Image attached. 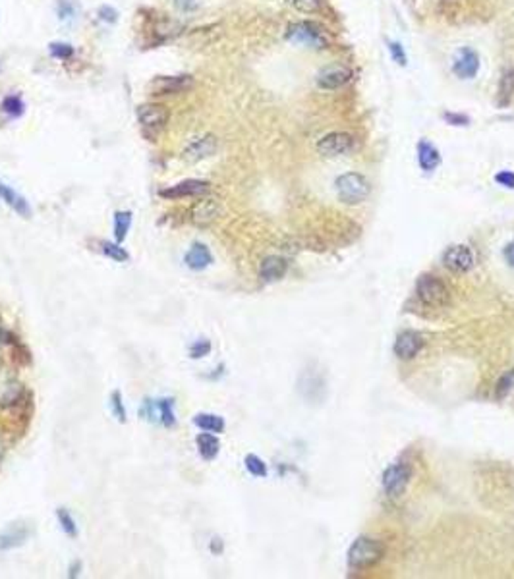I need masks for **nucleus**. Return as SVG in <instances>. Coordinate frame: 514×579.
I'll return each mask as SVG.
<instances>
[{"instance_id":"obj_36","label":"nucleus","mask_w":514,"mask_h":579,"mask_svg":"<svg viewBox=\"0 0 514 579\" xmlns=\"http://www.w3.org/2000/svg\"><path fill=\"white\" fill-rule=\"evenodd\" d=\"M49 53L56 61H68L74 56V46L68 43H51L49 45Z\"/></svg>"},{"instance_id":"obj_1","label":"nucleus","mask_w":514,"mask_h":579,"mask_svg":"<svg viewBox=\"0 0 514 579\" xmlns=\"http://www.w3.org/2000/svg\"><path fill=\"white\" fill-rule=\"evenodd\" d=\"M385 542L371 539V537H358L348 549L346 562L352 572H363L379 564L385 556Z\"/></svg>"},{"instance_id":"obj_43","label":"nucleus","mask_w":514,"mask_h":579,"mask_svg":"<svg viewBox=\"0 0 514 579\" xmlns=\"http://www.w3.org/2000/svg\"><path fill=\"white\" fill-rule=\"evenodd\" d=\"M505 261H507L510 267H514V240L505 248Z\"/></svg>"},{"instance_id":"obj_34","label":"nucleus","mask_w":514,"mask_h":579,"mask_svg":"<svg viewBox=\"0 0 514 579\" xmlns=\"http://www.w3.org/2000/svg\"><path fill=\"white\" fill-rule=\"evenodd\" d=\"M287 2L288 6H292L302 14H315L321 10V4H323V0H287Z\"/></svg>"},{"instance_id":"obj_11","label":"nucleus","mask_w":514,"mask_h":579,"mask_svg":"<svg viewBox=\"0 0 514 579\" xmlns=\"http://www.w3.org/2000/svg\"><path fill=\"white\" fill-rule=\"evenodd\" d=\"M350 79H352V70L348 66H342V64L325 66L323 70H319L318 74V85L325 91L341 89Z\"/></svg>"},{"instance_id":"obj_46","label":"nucleus","mask_w":514,"mask_h":579,"mask_svg":"<svg viewBox=\"0 0 514 579\" xmlns=\"http://www.w3.org/2000/svg\"><path fill=\"white\" fill-rule=\"evenodd\" d=\"M211 552H215V554H220V552H222V541H220L219 537L211 541Z\"/></svg>"},{"instance_id":"obj_31","label":"nucleus","mask_w":514,"mask_h":579,"mask_svg":"<svg viewBox=\"0 0 514 579\" xmlns=\"http://www.w3.org/2000/svg\"><path fill=\"white\" fill-rule=\"evenodd\" d=\"M514 390V369L507 371L505 375L501 376L497 381V386H495V396L499 400L507 398L508 394Z\"/></svg>"},{"instance_id":"obj_47","label":"nucleus","mask_w":514,"mask_h":579,"mask_svg":"<svg viewBox=\"0 0 514 579\" xmlns=\"http://www.w3.org/2000/svg\"><path fill=\"white\" fill-rule=\"evenodd\" d=\"M0 454H2V444H0Z\"/></svg>"},{"instance_id":"obj_9","label":"nucleus","mask_w":514,"mask_h":579,"mask_svg":"<svg viewBox=\"0 0 514 579\" xmlns=\"http://www.w3.org/2000/svg\"><path fill=\"white\" fill-rule=\"evenodd\" d=\"M217 147H219L217 137L211 136V134L192 137L184 147V151H182V158L188 160V163H199V160L213 157L217 153Z\"/></svg>"},{"instance_id":"obj_35","label":"nucleus","mask_w":514,"mask_h":579,"mask_svg":"<svg viewBox=\"0 0 514 579\" xmlns=\"http://www.w3.org/2000/svg\"><path fill=\"white\" fill-rule=\"evenodd\" d=\"M111 407H113V414L118 421H128V412H126V406H124V402H122V394L118 390H114L113 394H111Z\"/></svg>"},{"instance_id":"obj_39","label":"nucleus","mask_w":514,"mask_h":579,"mask_svg":"<svg viewBox=\"0 0 514 579\" xmlns=\"http://www.w3.org/2000/svg\"><path fill=\"white\" fill-rule=\"evenodd\" d=\"M443 118H445L446 124H451V126H460V128H464V126H468L470 124V118L466 114L445 113L443 114Z\"/></svg>"},{"instance_id":"obj_20","label":"nucleus","mask_w":514,"mask_h":579,"mask_svg":"<svg viewBox=\"0 0 514 579\" xmlns=\"http://www.w3.org/2000/svg\"><path fill=\"white\" fill-rule=\"evenodd\" d=\"M418 153V165L424 172H433L439 165H441V153L435 145H431L427 139L418 141L416 145Z\"/></svg>"},{"instance_id":"obj_17","label":"nucleus","mask_w":514,"mask_h":579,"mask_svg":"<svg viewBox=\"0 0 514 579\" xmlns=\"http://www.w3.org/2000/svg\"><path fill=\"white\" fill-rule=\"evenodd\" d=\"M184 263H186V267L192 269V271H205L207 267H211L213 265L211 249L207 248L205 243H199V241L192 243V248H189L188 251H186V255H184Z\"/></svg>"},{"instance_id":"obj_18","label":"nucleus","mask_w":514,"mask_h":579,"mask_svg":"<svg viewBox=\"0 0 514 579\" xmlns=\"http://www.w3.org/2000/svg\"><path fill=\"white\" fill-rule=\"evenodd\" d=\"M0 199L6 203L15 215H20L22 218H30L31 215H33V211H31L30 207V201H27L22 193H18L14 188L6 186L4 182H0Z\"/></svg>"},{"instance_id":"obj_29","label":"nucleus","mask_w":514,"mask_h":579,"mask_svg":"<svg viewBox=\"0 0 514 579\" xmlns=\"http://www.w3.org/2000/svg\"><path fill=\"white\" fill-rule=\"evenodd\" d=\"M56 14H58V20H61V22L72 23L77 20L80 8H77V4H74L72 0H58V4H56Z\"/></svg>"},{"instance_id":"obj_30","label":"nucleus","mask_w":514,"mask_h":579,"mask_svg":"<svg viewBox=\"0 0 514 579\" xmlns=\"http://www.w3.org/2000/svg\"><path fill=\"white\" fill-rule=\"evenodd\" d=\"M244 464H246V469H248L253 477H267V473H269L267 464H265L259 456H256V454H248L246 459H244Z\"/></svg>"},{"instance_id":"obj_38","label":"nucleus","mask_w":514,"mask_h":579,"mask_svg":"<svg viewBox=\"0 0 514 579\" xmlns=\"http://www.w3.org/2000/svg\"><path fill=\"white\" fill-rule=\"evenodd\" d=\"M389 53H391V58H393L399 66H406V53H404V49H402V45L399 41L389 43Z\"/></svg>"},{"instance_id":"obj_21","label":"nucleus","mask_w":514,"mask_h":579,"mask_svg":"<svg viewBox=\"0 0 514 579\" xmlns=\"http://www.w3.org/2000/svg\"><path fill=\"white\" fill-rule=\"evenodd\" d=\"M196 444H197V452L199 456L205 459V462H211L219 456L220 452V440L219 436L215 433H199L196 436Z\"/></svg>"},{"instance_id":"obj_6","label":"nucleus","mask_w":514,"mask_h":579,"mask_svg":"<svg viewBox=\"0 0 514 579\" xmlns=\"http://www.w3.org/2000/svg\"><path fill=\"white\" fill-rule=\"evenodd\" d=\"M410 475H412V469L404 462H399V464L387 467L383 471V477H381V485H383L387 497L399 498L401 495H404V490L408 487Z\"/></svg>"},{"instance_id":"obj_7","label":"nucleus","mask_w":514,"mask_h":579,"mask_svg":"<svg viewBox=\"0 0 514 579\" xmlns=\"http://www.w3.org/2000/svg\"><path fill=\"white\" fill-rule=\"evenodd\" d=\"M356 139L350 134L344 132H333L327 134L318 141V153L325 158H337L342 155H348L354 151Z\"/></svg>"},{"instance_id":"obj_42","label":"nucleus","mask_w":514,"mask_h":579,"mask_svg":"<svg viewBox=\"0 0 514 579\" xmlns=\"http://www.w3.org/2000/svg\"><path fill=\"white\" fill-rule=\"evenodd\" d=\"M174 4L178 6L182 12H194L197 8V0H174Z\"/></svg>"},{"instance_id":"obj_37","label":"nucleus","mask_w":514,"mask_h":579,"mask_svg":"<svg viewBox=\"0 0 514 579\" xmlns=\"http://www.w3.org/2000/svg\"><path fill=\"white\" fill-rule=\"evenodd\" d=\"M142 415L144 419L149 423H159V407H157V400H144V406H142Z\"/></svg>"},{"instance_id":"obj_2","label":"nucleus","mask_w":514,"mask_h":579,"mask_svg":"<svg viewBox=\"0 0 514 579\" xmlns=\"http://www.w3.org/2000/svg\"><path fill=\"white\" fill-rule=\"evenodd\" d=\"M337 196L344 205H360L363 203L371 193L370 182L358 172L341 174L334 182Z\"/></svg>"},{"instance_id":"obj_40","label":"nucleus","mask_w":514,"mask_h":579,"mask_svg":"<svg viewBox=\"0 0 514 579\" xmlns=\"http://www.w3.org/2000/svg\"><path fill=\"white\" fill-rule=\"evenodd\" d=\"M495 182L507 189H514V172L510 170H501L499 174H495Z\"/></svg>"},{"instance_id":"obj_16","label":"nucleus","mask_w":514,"mask_h":579,"mask_svg":"<svg viewBox=\"0 0 514 579\" xmlns=\"http://www.w3.org/2000/svg\"><path fill=\"white\" fill-rule=\"evenodd\" d=\"M220 215V205L215 199H201L192 209V222L199 228L213 224Z\"/></svg>"},{"instance_id":"obj_19","label":"nucleus","mask_w":514,"mask_h":579,"mask_svg":"<svg viewBox=\"0 0 514 579\" xmlns=\"http://www.w3.org/2000/svg\"><path fill=\"white\" fill-rule=\"evenodd\" d=\"M30 539V529L23 523H12L0 533V550H12L25 545Z\"/></svg>"},{"instance_id":"obj_41","label":"nucleus","mask_w":514,"mask_h":579,"mask_svg":"<svg viewBox=\"0 0 514 579\" xmlns=\"http://www.w3.org/2000/svg\"><path fill=\"white\" fill-rule=\"evenodd\" d=\"M99 20L101 22H106V23H114L116 22V18H118V12L114 10L113 6H101L99 8Z\"/></svg>"},{"instance_id":"obj_25","label":"nucleus","mask_w":514,"mask_h":579,"mask_svg":"<svg viewBox=\"0 0 514 579\" xmlns=\"http://www.w3.org/2000/svg\"><path fill=\"white\" fill-rule=\"evenodd\" d=\"M159 407V423L163 427L173 429L176 425V412H174V400L173 398H159L157 400Z\"/></svg>"},{"instance_id":"obj_24","label":"nucleus","mask_w":514,"mask_h":579,"mask_svg":"<svg viewBox=\"0 0 514 579\" xmlns=\"http://www.w3.org/2000/svg\"><path fill=\"white\" fill-rule=\"evenodd\" d=\"M134 222V212L132 211H116L114 212V241H122L128 238L130 228Z\"/></svg>"},{"instance_id":"obj_33","label":"nucleus","mask_w":514,"mask_h":579,"mask_svg":"<svg viewBox=\"0 0 514 579\" xmlns=\"http://www.w3.org/2000/svg\"><path fill=\"white\" fill-rule=\"evenodd\" d=\"M213 350V344L209 342L207 338H201V340H196V342H192L188 348V354L192 360H201V357H207V355L211 354Z\"/></svg>"},{"instance_id":"obj_15","label":"nucleus","mask_w":514,"mask_h":579,"mask_svg":"<svg viewBox=\"0 0 514 579\" xmlns=\"http://www.w3.org/2000/svg\"><path fill=\"white\" fill-rule=\"evenodd\" d=\"M288 271L287 259H282L279 255H269L265 257L261 265H259V279L263 280L265 284H271V282H279L284 279V274Z\"/></svg>"},{"instance_id":"obj_12","label":"nucleus","mask_w":514,"mask_h":579,"mask_svg":"<svg viewBox=\"0 0 514 579\" xmlns=\"http://www.w3.org/2000/svg\"><path fill=\"white\" fill-rule=\"evenodd\" d=\"M422 348H424V338L416 331L401 332L394 340V355L399 360H414Z\"/></svg>"},{"instance_id":"obj_10","label":"nucleus","mask_w":514,"mask_h":579,"mask_svg":"<svg viewBox=\"0 0 514 579\" xmlns=\"http://www.w3.org/2000/svg\"><path fill=\"white\" fill-rule=\"evenodd\" d=\"M211 184L205 180H184L163 188L159 191V196L163 199H184V197H203L209 193Z\"/></svg>"},{"instance_id":"obj_44","label":"nucleus","mask_w":514,"mask_h":579,"mask_svg":"<svg viewBox=\"0 0 514 579\" xmlns=\"http://www.w3.org/2000/svg\"><path fill=\"white\" fill-rule=\"evenodd\" d=\"M80 572H82V562L77 560V562H74V564L70 566L68 578H77V575H80Z\"/></svg>"},{"instance_id":"obj_22","label":"nucleus","mask_w":514,"mask_h":579,"mask_svg":"<svg viewBox=\"0 0 514 579\" xmlns=\"http://www.w3.org/2000/svg\"><path fill=\"white\" fill-rule=\"evenodd\" d=\"M514 98V68H508L503 72L497 87V106L505 108L513 103Z\"/></svg>"},{"instance_id":"obj_5","label":"nucleus","mask_w":514,"mask_h":579,"mask_svg":"<svg viewBox=\"0 0 514 579\" xmlns=\"http://www.w3.org/2000/svg\"><path fill=\"white\" fill-rule=\"evenodd\" d=\"M287 39L294 45L313 46V49H325L327 39L323 31L319 30V25L311 22H298L292 23L287 31Z\"/></svg>"},{"instance_id":"obj_27","label":"nucleus","mask_w":514,"mask_h":579,"mask_svg":"<svg viewBox=\"0 0 514 579\" xmlns=\"http://www.w3.org/2000/svg\"><path fill=\"white\" fill-rule=\"evenodd\" d=\"M0 108H2V113L6 114V116H10V118H20L23 114V110H25V105H23L22 97H18V95H8V97L2 98Z\"/></svg>"},{"instance_id":"obj_8","label":"nucleus","mask_w":514,"mask_h":579,"mask_svg":"<svg viewBox=\"0 0 514 579\" xmlns=\"http://www.w3.org/2000/svg\"><path fill=\"white\" fill-rule=\"evenodd\" d=\"M443 265L453 272H468L476 265V255H474V251L468 246L456 243V246H451V248L445 249Z\"/></svg>"},{"instance_id":"obj_3","label":"nucleus","mask_w":514,"mask_h":579,"mask_svg":"<svg viewBox=\"0 0 514 579\" xmlns=\"http://www.w3.org/2000/svg\"><path fill=\"white\" fill-rule=\"evenodd\" d=\"M416 295L424 305L433 309L445 307L451 301V290L435 274H422L416 280Z\"/></svg>"},{"instance_id":"obj_26","label":"nucleus","mask_w":514,"mask_h":579,"mask_svg":"<svg viewBox=\"0 0 514 579\" xmlns=\"http://www.w3.org/2000/svg\"><path fill=\"white\" fill-rule=\"evenodd\" d=\"M101 253L116 263H128L130 261V253L118 241H101Z\"/></svg>"},{"instance_id":"obj_32","label":"nucleus","mask_w":514,"mask_h":579,"mask_svg":"<svg viewBox=\"0 0 514 579\" xmlns=\"http://www.w3.org/2000/svg\"><path fill=\"white\" fill-rule=\"evenodd\" d=\"M22 396H23L22 384H18V383L8 384L6 390H4V394L0 396V406H14V404H18V402H20V398H22Z\"/></svg>"},{"instance_id":"obj_28","label":"nucleus","mask_w":514,"mask_h":579,"mask_svg":"<svg viewBox=\"0 0 514 579\" xmlns=\"http://www.w3.org/2000/svg\"><path fill=\"white\" fill-rule=\"evenodd\" d=\"M56 519H58V526H61V529L64 533L68 535V537H72V539L77 537L80 531H77L76 519H74V516H72L66 508H58V510H56Z\"/></svg>"},{"instance_id":"obj_4","label":"nucleus","mask_w":514,"mask_h":579,"mask_svg":"<svg viewBox=\"0 0 514 579\" xmlns=\"http://www.w3.org/2000/svg\"><path fill=\"white\" fill-rule=\"evenodd\" d=\"M136 116L144 134L149 137H155L161 129L167 126L168 110L167 106L157 105V103H144L136 108Z\"/></svg>"},{"instance_id":"obj_14","label":"nucleus","mask_w":514,"mask_h":579,"mask_svg":"<svg viewBox=\"0 0 514 579\" xmlns=\"http://www.w3.org/2000/svg\"><path fill=\"white\" fill-rule=\"evenodd\" d=\"M194 85L192 75H170V77H159L151 83L155 95H174L184 93Z\"/></svg>"},{"instance_id":"obj_45","label":"nucleus","mask_w":514,"mask_h":579,"mask_svg":"<svg viewBox=\"0 0 514 579\" xmlns=\"http://www.w3.org/2000/svg\"><path fill=\"white\" fill-rule=\"evenodd\" d=\"M10 342H12V334L0 326V346H2V344H10Z\"/></svg>"},{"instance_id":"obj_13","label":"nucleus","mask_w":514,"mask_h":579,"mask_svg":"<svg viewBox=\"0 0 514 579\" xmlns=\"http://www.w3.org/2000/svg\"><path fill=\"white\" fill-rule=\"evenodd\" d=\"M453 72L460 79L476 77L477 72H479V56H477L476 51H472L468 46H462L460 51L456 53V58H454Z\"/></svg>"},{"instance_id":"obj_48","label":"nucleus","mask_w":514,"mask_h":579,"mask_svg":"<svg viewBox=\"0 0 514 579\" xmlns=\"http://www.w3.org/2000/svg\"><path fill=\"white\" fill-rule=\"evenodd\" d=\"M0 365H2V360H0Z\"/></svg>"},{"instance_id":"obj_23","label":"nucleus","mask_w":514,"mask_h":579,"mask_svg":"<svg viewBox=\"0 0 514 579\" xmlns=\"http://www.w3.org/2000/svg\"><path fill=\"white\" fill-rule=\"evenodd\" d=\"M194 425H196L197 429L205 431V433H215V435L225 433V429H227L225 419L220 415L215 414H197L194 417Z\"/></svg>"}]
</instances>
